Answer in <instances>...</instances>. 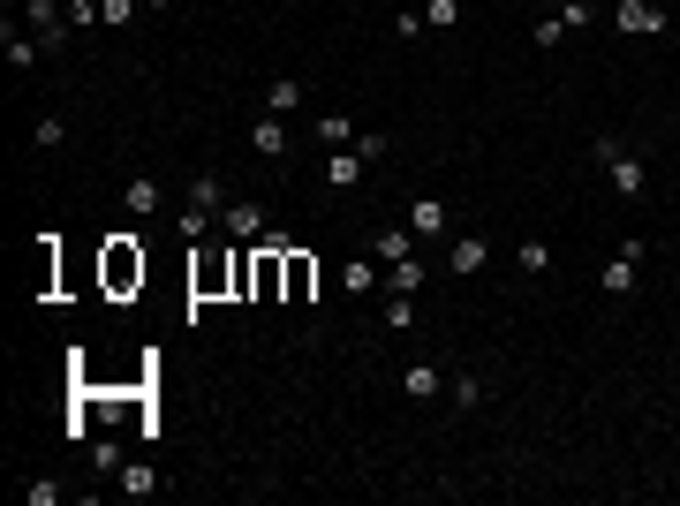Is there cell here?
Here are the masks:
<instances>
[{"label":"cell","instance_id":"3957f363","mask_svg":"<svg viewBox=\"0 0 680 506\" xmlns=\"http://www.w3.org/2000/svg\"><path fill=\"white\" fill-rule=\"evenodd\" d=\"M106 287H144V250H136V242H114V250H106Z\"/></svg>","mask_w":680,"mask_h":506},{"label":"cell","instance_id":"ba28073f","mask_svg":"<svg viewBox=\"0 0 680 506\" xmlns=\"http://www.w3.org/2000/svg\"><path fill=\"white\" fill-rule=\"evenodd\" d=\"M484 265H492V242L484 235H461L454 250H446V272H454V280H469V272H484Z\"/></svg>","mask_w":680,"mask_h":506},{"label":"cell","instance_id":"5bb4252c","mask_svg":"<svg viewBox=\"0 0 680 506\" xmlns=\"http://www.w3.org/2000/svg\"><path fill=\"white\" fill-rule=\"evenodd\" d=\"M121 491H129V499H152V491H159V469H152V461H121Z\"/></svg>","mask_w":680,"mask_h":506},{"label":"cell","instance_id":"4316f807","mask_svg":"<svg viewBox=\"0 0 680 506\" xmlns=\"http://www.w3.org/2000/svg\"><path fill=\"white\" fill-rule=\"evenodd\" d=\"M91 469H99V476H121V446L99 439V446H91Z\"/></svg>","mask_w":680,"mask_h":506},{"label":"cell","instance_id":"d4e9b609","mask_svg":"<svg viewBox=\"0 0 680 506\" xmlns=\"http://www.w3.org/2000/svg\"><path fill=\"white\" fill-rule=\"evenodd\" d=\"M454 408H484V378L461 371V378H454Z\"/></svg>","mask_w":680,"mask_h":506},{"label":"cell","instance_id":"1f68e13d","mask_svg":"<svg viewBox=\"0 0 680 506\" xmlns=\"http://www.w3.org/2000/svg\"><path fill=\"white\" fill-rule=\"evenodd\" d=\"M144 8H174V0H144Z\"/></svg>","mask_w":680,"mask_h":506},{"label":"cell","instance_id":"7a4b0ae2","mask_svg":"<svg viewBox=\"0 0 680 506\" xmlns=\"http://www.w3.org/2000/svg\"><path fill=\"white\" fill-rule=\"evenodd\" d=\"M265 204H257V197H227L220 204V235H235V242H250V235H265Z\"/></svg>","mask_w":680,"mask_h":506},{"label":"cell","instance_id":"6da1fadb","mask_svg":"<svg viewBox=\"0 0 680 506\" xmlns=\"http://www.w3.org/2000/svg\"><path fill=\"white\" fill-rule=\"evenodd\" d=\"M643 257H650V242H643V235L620 242V257H605V272H597V280H605V295L635 303V287H643Z\"/></svg>","mask_w":680,"mask_h":506},{"label":"cell","instance_id":"d6a6232c","mask_svg":"<svg viewBox=\"0 0 680 506\" xmlns=\"http://www.w3.org/2000/svg\"><path fill=\"white\" fill-rule=\"evenodd\" d=\"M658 8H665V0H658Z\"/></svg>","mask_w":680,"mask_h":506},{"label":"cell","instance_id":"2e32d148","mask_svg":"<svg viewBox=\"0 0 680 506\" xmlns=\"http://www.w3.org/2000/svg\"><path fill=\"white\" fill-rule=\"evenodd\" d=\"M121 204H129L136 220H152V212H159V182H129V189H121Z\"/></svg>","mask_w":680,"mask_h":506},{"label":"cell","instance_id":"7c38bea8","mask_svg":"<svg viewBox=\"0 0 680 506\" xmlns=\"http://www.w3.org/2000/svg\"><path fill=\"white\" fill-rule=\"evenodd\" d=\"M424 280H431V265H424V257H401V265H386V295H416Z\"/></svg>","mask_w":680,"mask_h":506},{"label":"cell","instance_id":"ac0fdd59","mask_svg":"<svg viewBox=\"0 0 680 506\" xmlns=\"http://www.w3.org/2000/svg\"><path fill=\"white\" fill-rule=\"evenodd\" d=\"M318 144H333V152H340V144H356V121H348V114H325L318 121Z\"/></svg>","mask_w":680,"mask_h":506},{"label":"cell","instance_id":"603a6c76","mask_svg":"<svg viewBox=\"0 0 680 506\" xmlns=\"http://www.w3.org/2000/svg\"><path fill=\"white\" fill-rule=\"evenodd\" d=\"M31 136H38V144H46V152H53V144H61V136H68V121H61V114H38V121H31Z\"/></svg>","mask_w":680,"mask_h":506},{"label":"cell","instance_id":"30bf717a","mask_svg":"<svg viewBox=\"0 0 680 506\" xmlns=\"http://www.w3.org/2000/svg\"><path fill=\"white\" fill-rule=\"evenodd\" d=\"M303 99H310V91H303V76H272V84H265V114H280V121H288V114H303Z\"/></svg>","mask_w":680,"mask_h":506},{"label":"cell","instance_id":"277c9868","mask_svg":"<svg viewBox=\"0 0 680 506\" xmlns=\"http://www.w3.org/2000/svg\"><path fill=\"white\" fill-rule=\"evenodd\" d=\"M363 167H371V159H363V152H356V144H340V152H333V159H325V189H340V197H348V189H356V182H363Z\"/></svg>","mask_w":680,"mask_h":506},{"label":"cell","instance_id":"8992f818","mask_svg":"<svg viewBox=\"0 0 680 506\" xmlns=\"http://www.w3.org/2000/svg\"><path fill=\"white\" fill-rule=\"evenodd\" d=\"M408 227H416V242H439L446 227H454V212H446L439 197H416V204H408Z\"/></svg>","mask_w":680,"mask_h":506},{"label":"cell","instance_id":"83f0119b","mask_svg":"<svg viewBox=\"0 0 680 506\" xmlns=\"http://www.w3.org/2000/svg\"><path fill=\"white\" fill-rule=\"evenodd\" d=\"M23 499H31V506H61V484H53V476H38V484H23Z\"/></svg>","mask_w":680,"mask_h":506},{"label":"cell","instance_id":"44dd1931","mask_svg":"<svg viewBox=\"0 0 680 506\" xmlns=\"http://www.w3.org/2000/svg\"><path fill=\"white\" fill-rule=\"evenodd\" d=\"M424 23H431V31H454V23H461V0H424Z\"/></svg>","mask_w":680,"mask_h":506},{"label":"cell","instance_id":"484cf974","mask_svg":"<svg viewBox=\"0 0 680 506\" xmlns=\"http://www.w3.org/2000/svg\"><path fill=\"white\" fill-rule=\"evenodd\" d=\"M61 16H68V31H84V23H99V0H61Z\"/></svg>","mask_w":680,"mask_h":506},{"label":"cell","instance_id":"d6986e66","mask_svg":"<svg viewBox=\"0 0 680 506\" xmlns=\"http://www.w3.org/2000/svg\"><path fill=\"white\" fill-rule=\"evenodd\" d=\"M340 287H348V295H371V287H378V265H371V257H356V265L340 272Z\"/></svg>","mask_w":680,"mask_h":506},{"label":"cell","instance_id":"9a60e30c","mask_svg":"<svg viewBox=\"0 0 680 506\" xmlns=\"http://www.w3.org/2000/svg\"><path fill=\"white\" fill-rule=\"evenodd\" d=\"M514 265H522L529 280H537V272H552V242H537V235H529V242H514Z\"/></svg>","mask_w":680,"mask_h":506},{"label":"cell","instance_id":"e0dca14e","mask_svg":"<svg viewBox=\"0 0 680 506\" xmlns=\"http://www.w3.org/2000/svg\"><path fill=\"white\" fill-rule=\"evenodd\" d=\"M189 204H204V212H220V204H227V182H220V174H204V182H189Z\"/></svg>","mask_w":680,"mask_h":506},{"label":"cell","instance_id":"4dcf8cb0","mask_svg":"<svg viewBox=\"0 0 680 506\" xmlns=\"http://www.w3.org/2000/svg\"><path fill=\"white\" fill-rule=\"evenodd\" d=\"M136 8H144V0H99V23H129Z\"/></svg>","mask_w":680,"mask_h":506},{"label":"cell","instance_id":"cb8c5ba5","mask_svg":"<svg viewBox=\"0 0 680 506\" xmlns=\"http://www.w3.org/2000/svg\"><path fill=\"white\" fill-rule=\"evenodd\" d=\"M386 325H393V333H408V325H416V303H408V295H386Z\"/></svg>","mask_w":680,"mask_h":506},{"label":"cell","instance_id":"f1b7e54d","mask_svg":"<svg viewBox=\"0 0 680 506\" xmlns=\"http://www.w3.org/2000/svg\"><path fill=\"white\" fill-rule=\"evenodd\" d=\"M560 23L567 31H590V0H560Z\"/></svg>","mask_w":680,"mask_h":506},{"label":"cell","instance_id":"52a82bcc","mask_svg":"<svg viewBox=\"0 0 680 506\" xmlns=\"http://www.w3.org/2000/svg\"><path fill=\"white\" fill-rule=\"evenodd\" d=\"M620 31H628V38H658L665 31V8H658V0H620Z\"/></svg>","mask_w":680,"mask_h":506},{"label":"cell","instance_id":"8fae6325","mask_svg":"<svg viewBox=\"0 0 680 506\" xmlns=\"http://www.w3.org/2000/svg\"><path fill=\"white\" fill-rule=\"evenodd\" d=\"M401 257H416V227H378V265H401Z\"/></svg>","mask_w":680,"mask_h":506},{"label":"cell","instance_id":"ffe728a7","mask_svg":"<svg viewBox=\"0 0 680 506\" xmlns=\"http://www.w3.org/2000/svg\"><path fill=\"white\" fill-rule=\"evenodd\" d=\"M38 53H46V46H38V38H16V23H8V61H16V76L38 68Z\"/></svg>","mask_w":680,"mask_h":506},{"label":"cell","instance_id":"f546056e","mask_svg":"<svg viewBox=\"0 0 680 506\" xmlns=\"http://www.w3.org/2000/svg\"><path fill=\"white\" fill-rule=\"evenodd\" d=\"M416 31H431L424 8H401V16H393V38H416Z\"/></svg>","mask_w":680,"mask_h":506},{"label":"cell","instance_id":"5b68a950","mask_svg":"<svg viewBox=\"0 0 680 506\" xmlns=\"http://www.w3.org/2000/svg\"><path fill=\"white\" fill-rule=\"evenodd\" d=\"M250 144H257V159H288L295 136H288V121H280V114H257L250 121Z\"/></svg>","mask_w":680,"mask_h":506},{"label":"cell","instance_id":"4fadbf2b","mask_svg":"<svg viewBox=\"0 0 680 506\" xmlns=\"http://www.w3.org/2000/svg\"><path fill=\"white\" fill-rule=\"evenodd\" d=\"M401 393H408V401H439V363H408Z\"/></svg>","mask_w":680,"mask_h":506},{"label":"cell","instance_id":"7402d4cb","mask_svg":"<svg viewBox=\"0 0 680 506\" xmlns=\"http://www.w3.org/2000/svg\"><path fill=\"white\" fill-rule=\"evenodd\" d=\"M356 152H363V159H371V167H378V159L393 152V136H386V129H356Z\"/></svg>","mask_w":680,"mask_h":506},{"label":"cell","instance_id":"9c48e42d","mask_svg":"<svg viewBox=\"0 0 680 506\" xmlns=\"http://www.w3.org/2000/svg\"><path fill=\"white\" fill-rule=\"evenodd\" d=\"M310 295H318V257L295 242L288 250V303H310Z\"/></svg>","mask_w":680,"mask_h":506}]
</instances>
